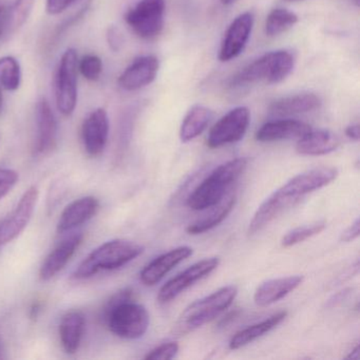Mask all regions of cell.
I'll return each mask as SVG.
<instances>
[{
    "label": "cell",
    "instance_id": "obj_1",
    "mask_svg": "<svg viewBox=\"0 0 360 360\" xmlns=\"http://www.w3.org/2000/svg\"><path fill=\"white\" fill-rule=\"evenodd\" d=\"M103 319L110 332L120 338L139 339L148 330L149 314L134 301L131 288H124L111 297L103 309Z\"/></svg>",
    "mask_w": 360,
    "mask_h": 360
},
{
    "label": "cell",
    "instance_id": "obj_2",
    "mask_svg": "<svg viewBox=\"0 0 360 360\" xmlns=\"http://www.w3.org/2000/svg\"><path fill=\"white\" fill-rule=\"evenodd\" d=\"M295 60L292 53L284 50L269 52L242 69L231 79V89H242L259 83H281L294 69Z\"/></svg>",
    "mask_w": 360,
    "mask_h": 360
},
{
    "label": "cell",
    "instance_id": "obj_3",
    "mask_svg": "<svg viewBox=\"0 0 360 360\" xmlns=\"http://www.w3.org/2000/svg\"><path fill=\"white\" fill-rule=\"evenodd\" d=\"M246 166L248 160L244 158L231 160L218 166L191 193L187 199V206L193 210H204L220 203L229 187L243 174Z\"/></svg>",
    "mask_w": 360,
    "mask_h": 360
},
{
    "label": "cell",
    "instance_id": "obj_4",
    "mask_svg": "<svg viewBox=\"0 0 360 360\" xmlns=\"http://www.w3.org/2000/svg\"><path fill=\"white\" fill-rule=\"evenodd\" d=\"M144 248L136 242L125 239L112 240L98 246L90 252L75 269V279H86L92 277L100 271H111L120 269L130 261L138 258Z\"/></svg>",
    "mask_w": 360,
    "mask_h": 360
},
{
    "label": "cell",
    "instance_id": "obj_5",
    "mask_svg": "<svg viewBox=\"0 0 360 360\" xmlns=\"http://www.w3.org/2000/svg\"><path fill=\"white\" fill-rule=\"evenodd\" d=\"M237 295V286H224L210 296L191 303L181 315L179 330L188 332L212 321L231 307Z\"/></svg>",
    "mask_w": 360,
    "mask_h": 360
},
{
    "label": "cell",
    "instance_id": "obj_6",
    "mask_svg": "<svg viewBox=\"0 0 360 360\" xmlns=\"http://www.w3.org/2000/svg\"><path fill=\"white\" fill-rule=\"evenodd\" d=\"M79 60L77 50L69 48L60 58L56 75V102L58 111L70 117L77 105V71Z\"/></svg>",
    "mask_w": 360,
    "mask_h": 360
},
{
    "label": "cell",
    "instance_id": "obj_7",
    "mask_svg": "<svg viewBox=\"0 0 360 360\" xmlns=\"http://www.w3.org/2000/svg\"><path fill=\"white\" fill-rule=\"evenodd\" d=\"M165 0H139L125 14V22L140 39L151 41L162 33Z\"/></svg>",
    "mask_w": 360,
    "mask_h": 360
},
{
    "label": "cell",
    "instance_id": "obj_8",
    "mask_svg": "<svg viewBox=\"0 0 360 360\" xmlns=\"http://www.w3.org/2000/svg\"><path fill=\"white\" fill-rule=\"evenodd\" d=\"M250 121V110L246 107H237L229 111L210 129L207 138L208 147L219 148L239 142L245 136Z\"/></svg>",
    "mask_w": 360,
    "mask_h": 360
},
{
    "label": "cell",
    "instance_id": "obj_9",
    "mask_svg": "<svg viewBox=\"0 0 360 360\" xmlns=\"http://www.w3.org/2000/svg\"><path fill=\"white\" fill-rule=\"evenodd\" d=\"M39 197V188L31 186L25 191L11 214L0 220V246L15 240L28 226L34 214Z\"/></svg>",
    "mask_w": 360,
    "mask_h": 360
},
{
    "label": "cell",
    "instance_id": "obj_10",
    "mask_svg": "<svg viewBox=\"0 0 360 360\" xmlns=\"http://www.w3.org/2000/svg\"><path fill=\"white\" fill-rule=\"evenodd\" d=\"M219 264H220V259L218 257L204 259L195 263L169 281L166 282V284H164L160 290L158 300L160 303L169 302L172 299L182 294L185 290L193 285L195 282L212 274Z\"/></svg>",
    "mask_w": 360,
    "mask_h": 360
},
{
    "label": "cell",
    "instance_id": "obj_11",
    "mask_svg": "<svg viewBox=\"0 0 360 360\" xmlns=\"http://www.w3.org/2000/svg\"><path fill=\"white\" fill-rule=\"evenodd\" d=\"M337 176H338L337 168L322 166V167L314 168L297 174L279 189L284 195L299 199L307 193H313L317 189L326 186Z\"/></svg>",
    "mask_w": 360,
    "mask_h": 360
},
{
    "label": "cell",
    "instance_id": "obj_12",
    "mask_svg": "<svg viewBox=\"0 0 360 360\" xmlns=\"http://www.w3.org/2000/svg\"><path fill=\"white\" fill-rule=\"evenodd\" d=\"M109 117L104 108H96L92 111L82 128L84 147L88 155L98 157L106 148L109 138Z\"/></svg>",
    "mask_w": 360,
    "mask_h": 360
},
{
    "label": "cell",
    "instance_id": "obj_13",
    "mask_svg": "<svg viewBox=\"0 0 360 360\" xmlns=\"http://www.w3.org/2000/svg\"><path fill=\"white\" fill-rule=\"evenodd\" d=\"M254 26V15L250 12L240 14L225 33L221 45L219 60L229 62L239 56L245 48Z\"/></svg>",
    "mask_w": 360,
    "mask_h": 360
},
{
    "label": "cell",
    "instance_id": "obj_14",
    "mask_svg": "<svg viewBox=\"0 0 360 360\" xmlns=\"http://www.w3.org/2000/svg\"><path fill=\"white\" fill-rule=\"evenodd\" d=\"M159 68L160 62L155 56H140L120 75V87L126 91L142 89L155 81Z\"/></svg>",
    "mask_w": 360,
    "mask_h": 360
},
{
    "label": "cell",
    "instance_id": "obj_15",
    "mask_svg": "<svg viewBox=\"0 0 360 360\" xmlns=\"http://www.w3.org/2000/svg\"><path fill=\"white\" fill-rule=\"evenodd\" d=\"M193 255V248L181 246L155 258L141 271L140 279L145 285L159 283L172 269Z\"/></svg>",
    "mask_w": 360,
    "mask_h": 360
},
{
    "label": "cell",
    "instance_id": "obj_16",
    "mask_svg": "<svg viewBox=\"0 0 360 360\" xmlns=\"http://www.w3.org/2000/svg\"><path fill=\"white\" fill-rule=\"evenodd\" d=\"M58 126L51 106L46 98L37 105V151L41 155L50 153L58 143Z\"/></svg>",
    "mask_w": 360,
    "mask_h": 360
},
{
    "label": "cell",
    "instance_id": "obj_17",
    "mask_svg": "<svg viewBox=\"0 0 360 360\" xmlns=\"http://www.w3.org/2000/svg\"><path fill=\"white\" fill-rule=\"evenodd\" d=\"M299 199L284 195L280 189L271 193L257 210L248 226V235H256L273 222L285 208L294 205Z\"/></svg>",
    "mask_w": 360,
    "mask_h": 360
},
{
    "label": "cell",
    "instance_id": "obj_18",
    "mask_svg": "<svg viewBox=\"0 0 360 360\" xmlns=\"http://www.w3.org/2000/svg\"><path fill=\"white\" fill-rule=\"evenodd\" d=\"M84 236L82 233L71 236L50 252L39 269L41 281H49L66 266L81 245Z\"/></svg>",
    "mask_w": 360,
    "mask_h": 360
},
{
    "label": "cell",
    "instance_id": "obj_19",
    "mask_svg": "<svg viewBox=\"0 0 360 360\" xmlns=\"http://www.w3.org/2000/svg\"><path fill=\"white\" fill-rule=\"evenodd\" d=\"M100 208V202L94 197H84L69 204L60 214L58 223L60 233L72 231L94 218Z\"/></svg>",
    "mask_w": 360,
    "mask_h": 360
},
{
    "label": "cell",
    "instance_id": "obj_20",
    "mask_svg": "<svg viewBox=\"0 0 360 360\" xmlns=\"http://www.w3.org/2000/svg\"><path fill=\"white\" fill-rule=\"evenodd\" d=\"M311 130L309 124L296 120H278L264 124L257 131L256 139L259 142L269 143L276 141L292 140L302 138Z\"/></svg>",
    "mask_w": 360,
    "mask_h": 360
},
{
    "label": "cell",
    "instance_id": "obj_21",
    "mask_svg": "<svg viewBox=\"0 0 360 360\" xmlns=\"http://www.w3.org/2000/svg\"><path fill=\"white\" fill-rule=\"evenodd\" d=\"M303 276H290L263 282L256 290L254 300L259 307H269L288 296L303 282Z\"/></svg>",
    "mask_w": 360,
    "mask_h": 360
},
{
    "label": "cell",
    "instance_id": "obj_22",
    "mask_svg": "<svg viewBox=\"0 0 360 360\" xmlns=\"http://www.w3.org/2000/svg\"><path fill=\"white\" fill-rule=\"evenodd\" d=\"M322 101L315 94H299L275 101L269 107V113L275 117H290L317 110Z\"/></svg>",
    "mask_w": 360,
    "mask_h": 360
},
{
    "label": "cell",
    "instance_id": "obj_23",
    "mask_svg": "<svg viewBox=\"0 0 360 360\" xmlns=\"http://www.w3.org/2000/svg\"><path fill=\"white\" fill-rule=\"evenodd\" d=\"M340 140L328 130H309L302 138L298 139L296 151L302 155H323L336 150Z\"/></svg>",
    "mask_w": 360,
    "mask_h": 360
},
{
    "label": "cell",
    "instance_id": "obj_24",
    "mask_svg": "<svg viewBox=\"0 0 360 360\" xmlns=\"http://www.w3.org/2000/svg\"><path fill=\"white\" fill-rule=\"evenodd\" d=\"M84 330L85 316L82 311H71L63 316L60 323V338L66 353H77L83 339Z\"/></svg>",
    "mask_w": 360,
    "mask_h": 360
},
{
    "label": "cell",
    "instance_id": "obj_25",
    "mask_svg": "<svg viewBox=\"0 0 360 360\" xmlns=\"http://www.w3.org/2000/svg\"><path fill=\"white\" fill-rule=\"evenodd\" d=\"M286 316H288V311H279V313L274 314L273 316L263 320V321L239 330L233 335V338L229 341V349H238L240 347L250 345L252 341L260 338L263 335L271 332L276 326H279L285 319Z\"/></svg>",
    "mask_w": 360,
    "mask_h": 360
},
{
    "label": "cell",
    "instance_id": "obj_26",
    "mask_svg": "<svg viewBox=\"0 0 360 360\" xmlns=\"http://www.w3.org/2000/svg\"><path fill=\"white\" fill-rule=\"evenodd\" d=\"M236 201H237V195L233 193L227 195L226 198H223L220 203L212 206L214 210H210V214H206L201 220L188 225L186 229L187 233L191 235H199L218 226L231 214V210L235 207Z\"/></svg>",
    "mask_w": 360,
    "mask_h": 360
},
{
    "label": "cell",
    "instance_id": "obj_27",
    "mask_svg": "<svg viewBox=\"0 0 360 360\" xmlns=\"http://www.w3.org/2000/svg\"><path fill=\"white\" fill-rule=\"evenodd\" d=\"M212 117L214 113L207 107L202 105L193 106L183 120L180 129L181 141L187 143L198 138L207 128Z\"/></svg>",
    "mask_w": 360,
    "mask_h": 360
},
{
    "label": "cell",
    "instance_id": "obj_28",
    "mask_svg": "<svg viewBox=\"0 0 360 360\" xmlns=\"http://www.w3.org/2000/svg\"><path fill=\"white\" fill-rule=\"evenodd\" d=\"M298 22V16L288 10L274 9L265 22V33L269 37H277L290 30Z\"/></svg>",
    "mask_w": 360,
    "mask_h": 360
},
{
    "label": "cell",
    "instance_id": "obj_29",
    "mask_svg": "<svg viewBox=\"0 0 360 360\" xmlns=\"http://www.w3.org/2000/svg\"><path fill=\"white\" fill-rule=\"evenodd\" d=\"M22 83V69L13 56L0 58V87L8 91H15Z\"/></svg>",
    "mask_w": 360,
    "mask_h": 360
},
{
    "label": "cell",
    "instance_id": "obj_30",
    "mask_svg": "<svg viewBox=\"0 0 360 360\" xmlns=\"http://www.w3.org/2000/svg\"><path fill=\"white\" fill-rule=\"evenodd\" d=\"M326 221H319L311 225H305L302 227H297L292 231H288L283 238H282L281 244L283 248H290L305 241L309 238L314 237L321 233L326 229Z\"/></svg>",
    "mask_w": 360,
    "mask_h": 360
},
{
    "label": "cell",
    "instance_id": "obj_31",
    "mask_svg": "<svg viewBox=\"0 0 360 360\" xmlns=\"http://www.w3.org/2000/svg\"><path fill=\"white\" fill-rule=\"evenodd\" d=\"M34 5L35 0H15L10 7V29L24 26L30 18Z\"/></svg>",
    "mask_w": 360,
    "mask_h": 360
},
{
    "label": "cell",
    "instance_id": "obj_32",
    "mask_svg": "<svg viewBox=\"0 0 360 360\" xmlns=\"http://www.w3.org/2000/svg\"><path fill=\"white\" fill-rule=\"evenodd\" d=\"M79 72L87 81L96 82L103 72V62L96 54H87L79 62Z\"/></svg>",
    "mask_w": 360,
    "mask_h": 360
},
{
    "label": "cell",
    "instance_id": "obj_33",
    "mask_svg": "<svg viewBox=\"0 0 360 360\" xmlns=\"http://www.w3.org/2000/svg\"><path fill=\"white\" fill-rule=\"evenodd\" d=\"M179 352V345L176 342H167L159 345V347L153 349L150 353L145 356L147 360H167L172 359Z\"/></svg>",
    "mask_w": 360,
    "mask_h": 360
},
{
    "label": "cell",
    "instance_id": "obj_34",
    "mask_svg": "<svg viewBox=\"0 0 360 360\" xmlns=\"http://www.w3.org/2000/svg\"><path fill=\"white\" fill-rule=\"evenodd\" d=\"M18 176L15 170L10 168H0V200L5 198L18 184Z\"/></svg>",
    "mask_w": 360,
    "mask_h": 360
},
{
    "label": "cell",
    "instance_id": "obj_35",
    "mask_svg": "<svg viewBox=\"0 0 360 360\" xmlns=\"http://www.w3.org/2000/svg\"><path fill=\"white\" fill-rule=\"evenodd\" d=\"M77 0H46V11L50 15H58L66 11Z\"/></svg>",
    "mask_w": 360,
    "mask_h": 360
},
{
    "label": "cell",
    "instance_id": "obj_36",
    "mask_svg": "<svg viewBox=\"0 0 360 360\" xmlns=\"http://www.w3.org/2000/svg\"><path fill=\"white\" fill-rule=\"evenodd\" d=\"M107 41H108L109 47L112 51L117 52L121 50L123 46V35L120 32L119 29L115 27H110L107 32Z\"/></svg>",
    "mask_w": 360,
    "mask_h": 360
},
{
    "label": "cell",
    "instance_id": "obj_37",
    "mask_svg": "<svg viewBox=\"0 0 360 360\" xmlns=\"http://www.w3.org/2000/svg\"><path fill=\"white\" fill-rule=\"evenodd\" d=\"M360 233V222L359 219H356L353 224L349 225L342 233H341L340 240L343 242L354 241L356 238L359 236Z\"/></svg>",
    "mask_w": 360,
    "mask_h": 360
},
{
    "label": "cell",
    "instance_id": "obj_38",
    "mask_svg": "<svg viewBox=\"0 0 360 360\" xmlns=\"http://www.w3.org/2000/svg\"><path fill=\"white\" fill-rule=\"evenodd\" d=\"M10 29V7L0 5V37Z\"/></svg>",
    "mask_w": 360,
    "mask_h": 360
},
{
    "label": "cell",
    "instance_id": "obj_39",
    "mask_svg": "<svg viewBox=\"0 0 360 360\" xmlns=\"http://www.w3.org/2000/svg\"><path fill=\"white\" fill-rule=\"evenodd\" d=\"M345 136H347V138L351 139L352 141L358 142L360 136L359 125H358V124H355V125L349 126V127L345 129Z\"/></svg>",
    "mask_w": 360,
    "mask_h": 360
},
{
    "label": "cell",
    "instance_id": "obj_40",
    "mask_svg": "<svg viewBox=\"0 0 360 360\" xmlns=\"http://www.w3.org/2000/svg\"><path fill=\"white\" fill-rule=\"evenodd\" d=\"M39 309H41L39 303H34V304H33L32 309H31V315H32V317H37V311H39Z\"/></svg>",
    "mask_w": 360,
    "mask_h": 360
},
{
    "label": "cell",
    "instance_id": "obj_41",
    "mask_svg": "<svg viewBox=\"0 0 360 360\" xmlns=\"http://www.w3.org/2000/svg\"><path fill=\"white\" fill-rule=\"evenodd\" d=\"M3 105H4V96L3 92H1V87H0V112L3 110Z\"/></svg>",
    "mask_w": 360,
    "mask_h": 360
},
{
    "label": "cell",
    "instance_id": "obj_42",
    "mask_svg": "<svg viewBox=\"0 0 360 360\" xmlns=\"http://www.w3.org/2000/svg\"><path fill=\"white\" fill-rule=\"evenodd\" d=\"M222 1L223 5H231V4L235 3L236 0H221Z\"/></svg>",
    "mask_w": 360,
    "mask_h": 360
}]
</instances>
